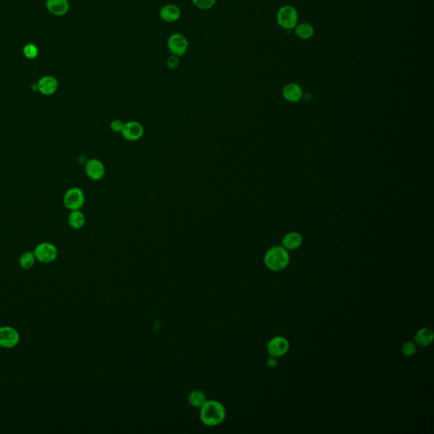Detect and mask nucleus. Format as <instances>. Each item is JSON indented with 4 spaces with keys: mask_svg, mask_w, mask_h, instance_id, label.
<instances>
[{
    "mask_svg": "<svg viewBox=\"0 0 434 434\" xmlns=\"http://www.w3.org/2000/svg\"><path fill=\"white\" fill-rule=\"evenodd\" d=\"M227 416L225 406L216 401H207L200 408V420L208 426H215L223 423Z\"/></svg>",
    "mask_w": 434,
    "mask_h": 434,
    "instance_id": "1",
    "label": "nucleus"
},
{
    "mask_svg": "<svg viewBox=\"0 0 434 434\" xmlns=\"http://www.w3.org/2000/svg\"><path fill=\"white\" fill-rule=\"evenodd\" d=\"M264 261L269 270L281 271L290 264V254L282 246H274L267 250L264 257Z\"/></svg>",
    "mask_w": 434,
    "mask_h": 434,
    "instance_id": "2",
    "label": "nucleus"
},
{
    "mask_svg": "<svg viewBox=\"0 0 434 434\" xmlns=\"http://www.w3.org/2000/svg\"><path fill=\"white\" fill-rule=\"evenodd\" d=\"M277 21L282 29L292 30L298 24V13L292 6H284L279 9L277 14Z\"/></svg>",
    "mask_w": 434,
    "mask_h": 434,
    "instance_id": "3",
    "label": "nucleus"
},
{
    "mask_svg": "<svg viewBox=\"0 0 434 434\" xmlns=\"http://www.w3.org/2000/svg\"><path fill=\"white\" fill-rule=\"evenodd\" d=\"M34 256L37 261L41 263H51L57 258V248L49 242H43L36 246L34 248Z\"/></svg>",
    "mask_w": 434,
    "mask_h": 434,
    "instance_id": "4",
    "label": "nucleus"
},
{
    "mask_svg": "<svg viewBox=\"0 0 434 434\" xmlns=\"http://www.w3.org/2000/svg\"><path fill=\"white\" fill-rule=\"evenodd\" d=\"M63 203L70 211L82 209L85 203V196L83 190L77 187L68 189L63 198Z\"/></svg>",
    "mask_w": 434,
    "mask_h": 434,
    "instance_id": "5",
    "label": "nucleus"
},
{
    "mask_svg": "<svg viewBox=\"0 0 434 434\" xmlns=\"http://www.w3.org/2000/svg\"><path fill=\"white\" fill-rule=\"evenodd\" d=\"M20 342L18 332L12 327L5 326L0 328V347L4 349H13Z\"/></svg>",
    "mask_w": 434,
    "mask_h": 434,
    "instance_id": "6",
    "label": "nucleus"
},
{
    "mask_svg": "<svg viewBox=\"0 0 434 434\" xmlns=\"http://www.w3.org/2000/svg\"><path fill=\"white\" fill-rule=\"evenodd\" d=\"M290 349V343L283 337H275L267 344V351L270 356L281 357L286 354Z\"/></svg>",
    "mask_w": 434,
    "mask_h": 434,
    "instance_id": "7",
    "label": "nucleus"
},
{
    "mask_svg": "<svg viewBox=\"0 0 434 434\" xmlns=\"http://www.w3.org/2000/svg\"><path fill=\"white\" fill-rule=\"evenodd\" d=\"M86 175L93 181H99L105 175V167L98 159H91L86 162Z\"/></svg>",
    "mask_w": 434,
    "mask_h": 434,
    "instance_id": "8",
    "label": "nucleus"
},
{
    "mask_svg": "<svg viewBox=\"0 0 434 434\" xmlns=\"http://www.w3.org/2000/svg\"><path fill=\"white\" fill-rule=\"evenodd\" d=\"M168 47L171 54L176 56H183L188 50L189 43L186 38L180 33L172 34L168 40Z\"/></svg>",
    "mask_w": 434,
    "mask_h": 434,
    "instance_id": "9",
    "label": "nucleus"
},
{
    "mask_svg": "<svg viewBox=\"0 0 434 434\" xmlns=\"http://www.w3.org/2000/svg\"><path fill=\"white\" fill-rule=\"evenodd\" d=\"M143 127L139 122H128L127 123H124V127L122 129V137H124L125 139L131 142H134L139 140L143 135Z\"/></svg>",
    "mask_w": 434,
    "mask_h": 434,
    "instance_id": "10",
    "label": "nucleus"
},
{
    "mask_svg": "<svg viewBox=\"0 0 434 434\" xmlns=\"http://www.w3.org/2000/svg\"><path fill=\"white\" fill-rule=\"evenodd\" d=\"M37 90L44 95H52L54 94L58 88L59 83L56 78L52 76H45L40 79L36 84Z\"/></svg>",
    "mask_w": 434,
    "mask_h": 434,
    "instance_id": "11",
    "label": "nucleus"
},
{
    "mask_svg": "<svg viewBox=\"0 0 434 434\" xmlns=\"http://www.w3.org/2000/svg\"><path fill=\"white\" fill-rule=\"evenodd\" d=\"M282 96L288 102L296 103L302 98V88L297 83H288L282 89Z\"/></svg>",
    "mask_w": 434,
    "mask_h": 434,
    "instance_id": "12",
    "label": "nucleus"
},
{
    "mask_svg": "<svg viewBox=\"0 0 434 434\" xmlns=\"http://www.w3.org/2000/svg\"><path fill=\"white\" fill-rule=\"evenodd\" d=\"M46 7L54 16H61L67 13L70 5L68 0H47Z\"/></svg>",
    "mask_w": 434,
    "mask_h": 434,
    "instance_id": "13",
    "label": "nucleus"
},
{
    "mask_svg": "<svg viewBox=\"0 0 434 434\" xmlns=\"http://www.w3.org/2000/svg\"><path fill=\"white\" fill-rule=\"evenodd\" d=\"M303 238L300 233L291 232L282 238V246L287 250H295L302 244Z\"/></svg>",
    "mask_w": 434,
    "mask_h": 434,
    "instance_id": "14",
    "label": "nucleus"
},
{
    "mask_svg": "<svg viewBox=\"0 0 434 434\" xmlns=\"http://www.w3.org/2000/svg\"><path fill=\"white\" fill-rule=\"evenodd\" d=\"M160 16L166 22H174L180 18L181 11L175 5H167L160 10Z\"/></svg>",
    "mask_w": 434,
    "mask_h": 434,
    "instance_id": "15",
    "label": "nucleus"
},
{
    "mask_svg": "<svg viewBox=\"0 0 434 434\" xmlns=\"http://www.w3.org/2000/svg\"><path fill=\"white\" fill-rule=\"evenodd\" d=\"M433 332L427 328L419 330L415 335V344L421 347L429 346L433 342Z\"/></svg>",
    "mask_w": 434,
    "mask_h": 434,
    "instance_id": "16",
    "label": "nucleus"
},
{
    "mask_svg": "<svg viewBox=\"0 0 434 434\" xmlns=\"http://www.w3.org/2000/svg\"><path fill=\"white\" fill-rule=\"evenodd\" d=\"M68 223L74 230H80L85 226L86 217L80 209L73 210L68 216Z\"/></svg>",
    "mask_w": 434,
    "mask_h": 434,
    "instance_id": "17",
    "label": "nucleus"
},
{
    "mask_svg": "<svg viewBox=\"0 0 434 434\" xmlns=\"http://www.w3.org/2000/svg\"><path fill=\"white\" fill-rule=\"evenodd\" d=\"M295 31L296 36L304 40L311 39L315 32L314 27L310 24L305 23V22L297 24L295 27Z\"/></svg>",
    "mask_w": 434,
    "mask_h": 434,
    "instance_id": "18",
    "label": "nucleus"
},
{
    "mask_svg": "<svg viewBox=\"0 0 434 434\" xmlns=\"http://www.w3.org/2000/svg\"><path fill=\"white\" fill-rule=\"evenodd\" d=\"M207 401L205 393L201 390H194L189 394V402L194 408H201Z\"/></svg>",
    "mask_w": 434,
    "mask_h": 434,
    "instance_id": "19",
    "label": "nucleus"
},
{
    "mask_svg": "<svg viewBox=\"0 0 434 434\" xmlns=\"http://www.w3.org/2000/svg\"><path fill=\"white\" fill-rule=\"evenodd\" d=\"M36 261V257L34 256L33 252H30V251L25 252L19 258V266L24 270H29L33 267Z\"/></svg>",
    "mask_w": 434,
    "mask_h": 434,
    "instance_id": "20",
    "label": "nucleus"
},
{
    "mask_svg": "<svg viewBox=\"0 0 434 434\" xmlns=\"http://www.w3.org/2000/svg\"><path fill=\"white\" fill-rule=\"evenodd\" d=\"M23 54L25 57L27 58L29 60H33L37 58L38 54H39V49L34 44H26V46L24 47Z\"/></svg>",
    "mask_w": 434,
    "mask_h": 434,
    "instance_id": "21",
    "label": "nucleus"
},
{
    "mask_svg": "<svg viewBox=\"0 0 434 434\" xmlns=\"http://www.w3.org/2000/svg\"><path fill=\"white\" fill-rule=\"evenodd\" d=\"M402 353L405 356H412L416 353V344L412 341L406 342L402 347Z\"/></svg>",
    "mask_w": 434,
    "mask_h": 434,
    "instance_id": "22",
    "label": "nucleus"
},
{
    "mask_svg": "<svg viewBox=\"0 0 434 434\" xmlns=\"http://www.w3.org/2000/svg\"><path fill=\"white\" fill-rule=\"evenodd\" d=\"M216 0H193V3L202 10H209L214 6Z\"/></svg>",
    "mask_w": 434,
    "mask_h": 434,
    "instance_id": "23",
    "label": "nucleus"
},
{
    "mask_svg": "<svg viewBox=\"0 0 434 434\" xmlns=\"http://www.w3.org/2000/svg\"><path fill=\"white\" fill-rule=\"evenodd\" d=\"M123 127H124V123L121 120H114L111 123V128L115 132H122Z\"/></svg>",
    "mask_w": 434,
    "mask_h": 434,
    "instance_id": "24",
    "label": "nucleus"
},
{
    "mask_svg": "<svg viewBox=\"0 0 434 434\" xmlns=\"http://www.w3.org/2000/svg\"><path fill=\"white\" fill-rule=\"evenodd\" d=\"M179 65V59L178 56H176V55H171L170 57L168 58V60H167V65H168L169 68H171V69H175V68L177 67V65Z\"/></svg>",
    "mask_w": 434,
    "mask_h": 434,
    "instance_id": "25",
    "label": "nucleus"
},
{
    "mask_svg": "<svg viewBox=\"0 0 434 434\" xmlns=\"http://www.w3.org/2000/svg\"><path fill=\"white\" fill-rule=\"evenodd\" d=\"M278 364V361H277V358L276 357L270 356L268 359H267V366L269 367H271V368H273V367H276Z\"/></svg>",
    "mask_w": 434,
    "mask_h": 434,
    "instance_id": "26",
    "label": "nucleus"
}]
</instances>
